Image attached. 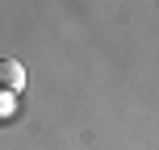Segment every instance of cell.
Here are the masks:
<instances>
[{
    "label": "cell",
    "instance_id": "6da1fadb",
    "mask_svg": "<svg viewBox=\"0 0 159 150\" xmlns=\"http://www.w3.org/2000/svg\"><path fill=\"white\" fill-rule=\"evenodd\" d=\"M25 88V67L17 58H0V92H21Z\"/></svg>",
    "mask_w": 159,
    "mask_h": 150
}]
</instances>
